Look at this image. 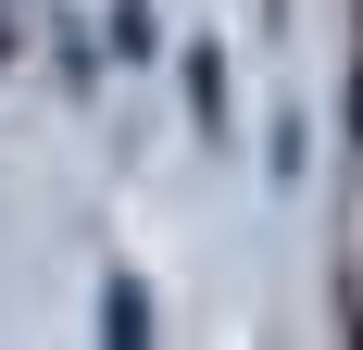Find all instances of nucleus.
I'll list each match as a JSON object with an SVG mask.
<instances>
[{
    "label": "nucleus",
    "instance_id": "1",
    "mask_svg": "<svg viewBox=\"0 0 363 350\" xmlns=\"http://www.w3.org/2000/svg\"><path fill=\"white\" fill-rule=\"evenodd\" d=\"M351 138H363V75H351Z\"/></svg>",
    "mask_w": 363,
    "mask_h": 350
}]
</instances>
